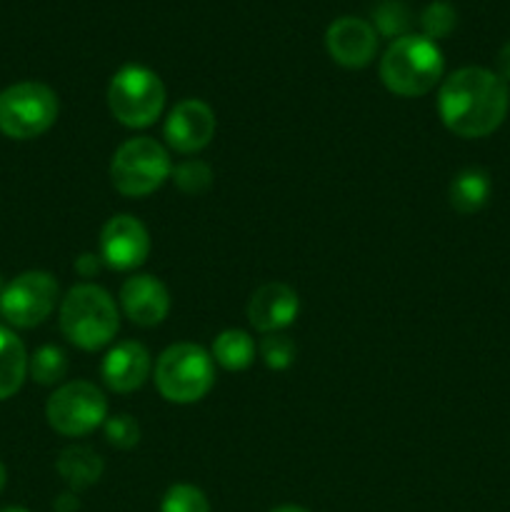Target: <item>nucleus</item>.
Returning a JSON list of instances; mask_svg holds the SVG:
<instances>
[{
    "mask_svg": "<svg viewBox=\"0 0 510 512\" xmlns=\"http://www.w3.org/2000/svg\"><path fill=\"white\" fill-rule=\"evenodd\" d=\"M508 108V83L495 70L468 65L440 83L438 115L458 138L475 140L495 133L503 125Z\"/></svg>",
    "mask_w": 510,
    "mask_h": 512,
    "instance_id": "f257e3e1",
    "label": "nucleus"
},
{
    "mask_svg": "<svg viewBox=\"0 0 510 512\" xmlns=\"http://www.w3.org/2000/svg\"><path fill=\"white\" fill-rule=\"evenodd\" d=\"M445 58L438 43L423 33H408L390 40L380 58V80L400 98H420L443 80Z\"/></svg>",
    "mask_w": 510,
    "mask_h": 512,
    "instance_id": "f03ea898",
    "label": "nucleus"
},
{
    "mask_svg": "<svg viewBox=\"0 0 510 512\" xmlns=\"http://www.w3.org/2000/svg\"><path fill=\"white\" fill-rule=\"evenodd\" d=\"M60 333L80 350H100L113 343L120 313L113 295L95 283H80L60 298Z\"/></svg>",
    "mask_w": 510,
    "mask_h": 512,
    "instance_id": "7ed1b4c3",
    "label": "nucleus"
},
{
    "mask_svg": "<svg viewBox=\"0 0 510 512\" xmlns=\"http://www.w3.org/2000/svg\"><path fill=\"white\" fill-rule=\"evenodd\" d=\"M155 388L168 403L193 405L215 385L213 355L195 343H175L155 360Z\"/></svg>",
    "mask_w": 510,
    "mask_h": 512,
    "instance_id": "20e7f679",
    "label": "nucleus"
},
{
    "mask_svg": "<svg viewBox=\"0 0 510 512\" xmlns=\"http://www.w3.org/2000/svg\"><path fill=\"white\" fill-rule=\"evenodd\" d=\"M173 175L168 148L150 135L128 138L110 160V183L123 198H145Z\"/></svg>",
    "mask_w": 510,
    "mask_h": 512,
    "instance_id": "39448f33",
    "label": "nucleus"
},
{
    "mask_svg": "<svg viewBox=\"0 0 510 512\" xmlns=\"http://www.w3.org/2000/svg\"><path fill=\"white\" fill-rule=\"evenodd\" d=\"M108 108L125 128H148L165 110V85L145 65H123L108 83Z\"/></svg>",
    "mask_w": 510,
    "mask_h": 512,
    "instance_id": "423d86ee",
    "label": "nucleus"
},
{
    "mask_svg": "<svg viewBox=\"0 0 510 512\" xmlns=\"http://www.w3.org/2000/svg\"><path fill=\"white\" fill-rule=\"evenodd\" d=\"M58 95L50 85L23 80L0 93V133L10 140H33L58 120Z\"/></svg>",
    "mask_w": 510,
    "mask_h": 512,
    "instance_id": "0eeeda50",
    "label": "nucleus"
},
{
    "mask_svg": "<svg viewBox=\"0 0 510 512\" xmlns=\"http://www.w3.org/2000/svg\"><path fill=\"white\" fill-rule=\"evenodd\" d=\"M45 418L63 438H85L108 420V398L90 380H70L48 398Z\"/></svg>",
    "mask_w": 510,
    "mask_h": 512,
    "instance_id": "6e6552de",
    "label": "nucleus"
},
{
    "mask_svg": "<svg viewBox=\"0 0 510 512\" xmlns=\"http://www.w3.org/2000/svg\"><path fill=\"white\" fill-rule=\"evenodd\" d=\"M60 303L58 280L45 270H28L10 280L0 293V315L13 328H35L45 323Z\"/></svg>",
    "mask_w": 510,
    "mask_h": 512,
    "instance_id": "1a4fd4ad",
    "label": "nucleus"
},
{
    "mask_svg": "<svg viewBox=\"0 0 510 512\" xmlns=\"http://www.w3.org/2000/svg\"><path fill=\"white\" fill-rule=\"evenodd\" d=\"M98 255L103 258L105 268L118 273L140 268L150 255L148 228L135 215H113L100 230Z\"/></svg>",
    "mask_w": 510,
    "mask_h": 512,
    "instance_id": "9d476101",
    "label": "nucleus"
},
{
    "mask_svg": "<svg viewBox=\"0 0 510 512\" xmlns=\"http://www.w3.org/2000/svg\"><path fill=\"white\" fill-rule=\"evenodd\" d=\"M215 113L205 100L185 98L175 105L165 120V143L180 155H195L208 148L215 138Z\"/></svg>",
    "mask_w": 510,
    "mask_h": 512,
    "instance_id": "9b49d317",
    "label": "nucleus"
},
{
    "mask_svg": "<svg viewBox=\"0 0 510 512\" xmlns=\"http://www.w3.org/2000/svg\"><path fill=\"white\" fill-rule=\"evenodd\" d=\"M325 48H328L330 58L338 65L350 70L365 68L373 63L375 53H378V33H375L373 23L355 15H343V18L333 20L325 33Z\"/></svg>",
    "mask_w": 510,
    "mask_h": 512,
    "instance_id": "f8f14e48",
    "label": "nucleus"
},
{
    "mask_svg": "<svg viewBox=\"0 0 510 512\" xmlns=\"http://www.w3.org/2000/svg\"><path fill=\"white\" fill-rule=\"evenodd\" d=\"M120 310L140 328H155L170 313V293L155 275H130L120 288Z\"/></svg>",
    "mask_w": 510,
    "mask_h": 512,
    "instance_id": "ddd939ff",
    "label": "nucleus"
},
{
    "mask_svg": "<svg viewBox=\"0 0 510 512\" xmlns=\"http://www.w3.org/2000/svg\"><path fill=\"white\" fill-rule=\"evenodd\" d=\"M103 383L108 385L113 393L128 395L143 388L145 380L153 373V358H150L148 348L138 340H123L115 343L103 358Z\"/></svg>",
    "mask_w": 510,
    "mask_h": 512,
    "instance_id": "4468645a",
    "label": "nucleus"
},
{
    "mask_svg": "<svg viewBox=\"0 0 510 512\" xmlns=\"http://www.w3.org/2000/svg\"><path fill=\"white\" fill-rule=\"evenodd\" d=\"M300 313V300L290 285L265 283L250 295L248 320L258 333H280L295 323Z\"/></svg>",
    "mask_w": 510,
    "mask_h": 512,
    "instance_id": "2eb2a0df",
    "label": "nucleus"
},
{
    "mask_svg": "<svg viewBox=\"0 0 510 512\" xmlns=\"http://www.w3.org/2000/svg\"><path fill=\"white\" fill-rule=\"evenodd\" d=\"M55 468H58L60 478L68 483V488L78 493V490L90 488V485H95L103 478L105 463L88 445H70V448L60 453Z\"/></svg>",
    "mask_w": 510,
    "mask_h": 512,
    "instance_id": "dca6fc26",
    "label": "nucleus"
},
{
    "mask_svg": "<svg viewBox=\"0 0 510 512\" xmlns=\"http://www.w3.org/2000/svg\"><path fill=\"white\" fill-rule=\"evenodd\" d=\"M28 375V353L13 330L0 325V400H8L23 388Z\"/></svg>",
    "mask_w": 510,
    "mask_h": 512,
    "instance_id": "f3484780",
    "label": "nucleus"
},
{
    "mask_svg": "<svg viewBox=\"0 0 510 512\" xmlns=\"http://www.w3.org/2000/svg\"><path fill=\"white\" fill-rule=\"evenodd\" d=\"M490 175L480 168H465L450 180L448 200L460 215H473L483 210L490 200Z\"/></svg>",
    "mask_w": 510,
    "mask_h": 512,
    "instance_id": "a211bd4d",
    "label": "nucleus"
},
{
    "mask_svg": "<svg viewBox=\"0 0 510 512\" xmlns=\"http://www.w3.org/2000/svg\"><path fill=\"white\" fill-rule=\"evenodd\" d=\"M213 360L220 368L230 370V373H238L253 365L255 360V340L250 338V333L238 328H228L215 338L213 343Z\"/></svg>",
    "mask_w": 510,
    "mask_h": 512,
    "instance_id": "6ab92c4d",
    "label": "nucleus"
},
{
    "mask_svg": "<svg viewBox=\"0 0 510 512\" xmlns=\"http://www.w3.org/2000/svg\"><path fill=\"white\" fill-rule=\"evenodd\" d=\"M30 378L38 385H58L68 375V355L55 345H43L28 360Z\"/></svg>",
    "mask_w": 510,
    "mask_h": 512,
    "instance_id": "aec40b11",
    "label": "nucleus"
},
{
    "mask_svg": "<svg viewBox=\"0 0 510 512\" xmlns=\"http://www.w3.org/2000/svg\"><path fill=\"white\" fill-rule=\"evenodd\" d=\"M410 25V13L403 3L398 0H383L378 8L373 10V28L378 35L395 40L408 35Z\"/></svg>",
    "mask_w": 510,
    "mask_h": 512,
    "instance_id": "412c9836",
    "label": "nucleus"
},
{
    "mask_svg": "<svg viewBox=\"0 0 510 512\" xmlns=\"http://www.w3.org/2000/svg\"><path fill=\"white\" fill-rule=\"evenodd\" d=\"M420 25H423L425 38H448L455 30V25H458V13H455L453 3H448V0H433L423 10V15H420Z\"/></svg>",
    "mask_w": 510,
    "mask_h": 512,
    "instance_id": "4be33fe9",
    "label": "nucleus"
},
{
    "mask_svg": "<svg viewBox=\"0 0 510 512\" xmlns=\"http://www.w3.org/2000/svg\"><path fill=\"white\" fill-rule=\"evenodd\" d=\"M160 512H210V503L200 488L190 483L170 485L163 495Z\"/></svg>",
    "mask_w": 510,
    "mask_h": 512,
    "instance_id": "5701e85b",
    "label": "nucleus"
},
{
    "mask_svg": "<svg viewBox=\"0 0 510 512\" xmlns=\"http://www.w3.org/2000/svg\"><path fill=\"white\" fill-rule=\"evenodd\" d=\"M173 183L178 185V190L188 195H200L213 185V170L203 160H183L180 165L173 168Z\"/></svg>",
    "mask_w": 510,
    "mask_h": 512,
    "instance_id": "b1692460",
    "label": "nucleus"
},
{
    "mask_svg": "<svg viewBox=\"0 0 510 512\" xmlns=\"http://www.w3.org/2000/svg\"><path fill=\"white\" fill-rule=\"evenodd\" d=\"M260 358L270 370H285L295 360V343L283 333H270L260 340Z\"/></svg>",
    "mask_w": 510,
    "mask_h": 512,
    "instance_id": "393cba45",
    "label": "nucleus"
},
{
    "mask_svg": "<svg viewBox=\"0 0 510 512\" xmlns=\"http://www.w3.org/2000/svg\"><path fill=\"white\" fill-rule=\"evenodd\" d=\"M103 428H105V438H108V443L113 445V448L130 450L138 445L140 425L133 415L128 413L110 415V418L103 423Z\"/></svg>",
    "mask_w": 510,
    "mask_h": 512,
    "instance_id": "a878e982",
    "label": "nucleus"
},
{
    "mask_svg": "<svg viewBox=\"0 0 510 512\" xmlns=\"http://www.w3.org/2000/svg\"><path fill=\"white\" fill-rule=\"evenodd\" d=\"M103 258L98 253H83L78 260H75V270H78L83 278H93L100 268H103Z\"/></svg>",
    "mask_w": 510,
    "mask_h": 512,
    "instance_id": "bb28decb",
    "label": "nucleus"
},
{
    "mask_svg": "<svg viewBox=\"0 0 510 512\" xmlns=\"http://www.w3.org/2000/svg\"><path fill=\"white\" fill-rule=\"evenodd\" d=\"M53 508H55V512H75L80 508L78 495H75L73 490H70V493H63L58 500H55Z\"/></svg>",
    "mask_w": 510,
    "mask_h": 512,
    "instance_id": "cd10ccee",
    "label": "nucleus"
},
{
    "mask_svg": "<svg viewBox=\"0 0 510 512\" xmlns=\"http://www.w3.org/2000/svg\"><path fill=\"white\" fill-rule=\"evenodd\" d=\"M498 75L505 80V83L510 80V40L500 48L498 53Z\"/></svg>",
    "mask_w": 510,
    "mask_h": 512,
    "instance_id": "c85d7f7f",
    "label": "nucleus"
},
{
    "mask_svg": "<svg viewBox=\"0 0 510 512\" xmlns=\"http://www.w3.org/2000/svg\"><path fill=\"white\" fill-rule=\"evenodd\" d=\"M270 512H310V510L300 508V505H280V508H273Z\"/></svg>",
    "mask_w": 510,
    "mask_h": 512,
    "instance_id": "c756f323",
    "label": "nucleus"
},
{
    "mask_svg": "<svg viewBox=\"0 0 510 512\" xmlns=\"http://www.w3.org/2000/svg\"><path fill=\"white\" fill-rule=\"evenodd\" d=\"M5 483H8V470H5V465L0 463V493H3Z\"/></svg>",
    "mask_w": 510,
    "mask_h": 512,
    "instance_id": "7c9ffc66",
    "label": "nucleus"
},
{
    "mask_svg": "<svg viewBox=\"0 0 510 512\" xmlns=\"http://www.w3.org/2000/svg\"><path fill=\"white\" fill-rule=\"evenodd\" d=\"M0 512H30V510H25V508H3Z\"/></svg>",
    "mask_w": 510,
    "mask_h": 512,
    "instance_id": "2f4dec72",
    "label": "nucleus"
}]
</instances>
